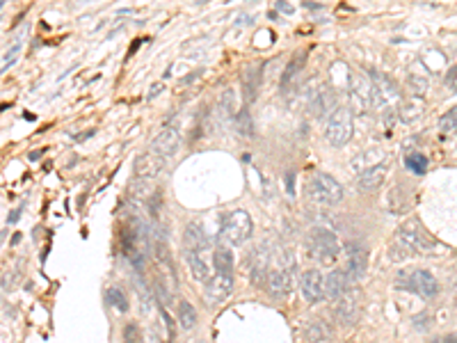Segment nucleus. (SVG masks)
<instances>
[{"label": "nucleus", "mask_w": 457, "mask_h": 343, "mask_svg": "<svg viewBox=\"0 0 457 343\" xmlns=\"http://www.w3.org/2000/svg\"><path fill=\"white\" fill-rule=\"evenodd\" d=\"M295 286V259L290 249H281V252L272 254V266L267 272V295L272 300H286Z\"/></svg>", "instance_id": "obj_1"}, {"label": "nucleus", "mask_w": 457, "mask_h": 343, "mask_svg": "<svg viewBox=\"0 0 457 343\" xmlns=\"http://www.w3.org/2000/svg\"><path fill=\"white\" fill-rule=\"evenodd\" d=\"M251 229H254V222H251V215L247 210L235 208L228 215H224L222 224H219V243H224V247H240L245 245V240H249Z\"/></svg>", "instance_id": "obj_2"}, {"label": "nucleus", "mask_w": 457, "mask_h": 343, "mask_svg": "<svg viewBox=\"0 0 457 343\" xmlns=\"http://www.w3.org/2000/svg\"><path fill=\"white\" fill-rule=\"evenodd\" d=\"M306 249H309V256L313 261L322 263V266H332L338 259V238L334 231H329L325 227H313L309 231V238H306Z\"/></svg>", "instance_id": "obj_3"}, {"label": "nucleus", "mask_w": 457, "mask_h": 343, "mask_svg": "<svg viewBox=\"0 0 457 343\" xmlns=\"http://www.w3.org/2000/svg\"><path fill=\"white\" fill-rule=\"evenodd\" d=\"M306 194L318 206H334L343 199V185L325 172H316L306 183Z\"/></svg>", "instance_id": "obj_4"}, {"label": "nucleus", "mask_w": 457, "mask_h": 343, "mask_svg": "<svg viewBox=\"0 0 457 343\" xmlns=\"http://www.w3.org/2000/svg\"><path fill=\"white\" fill-rule=\"evenodd\" d=\"M398 284L405 286L407 291H414L416 295H421L423 300H435L439 295V282L437 277L432 275L430 270L423 268H414L409 272H400L398 275Z\"/></svg>", "instance_id": "obj_5"}, {"label": "nucleus", "mask_w": 457, "mask_h": 343, "mask_svg": "<svg viewBox=\"0 0 457 343\" xmlns=\"http://www.w3.org/2000/svg\"><path fill=\"white\" fill-rule=\"evenodd\" d=\"M325 137L332 147H345L352 137V112L348 108H336L327 119Z\"/></svg>", "instance_id": "obj_6"}, {"label": "nucleus", "mask_w": 457, "mask_h": 343, "mask_svg": "<svg viewBox=\"0 0 457 343\" xmlns=\"http://www.w3.org/2000/svg\"><path fill=\"white\" fill-rule=\"evenodd\" d=\"M368 270V249L359 240H350L343 245V272L348 279H361Z\"/></svg>", "instance_id": "obj_7"}, {"label": "nucleus", "mask_w": 457, "mask_h": 343, "mask_svg": "<svg viewBox=\"0 0 457 343\" xmlns=\"http://www.w3.org/2000/svg\"><path fill=\"white\" fill-rule=\"evenodd\" d=\"M396 240L400 245H405L409 252H430L435 247V240H432L428 233L423 231V227L416 220H409L405 224H400L398 233H396Z\"/></svg>", "instance_id": "obj_8"}, {"label": "nucleus", "mask_w": 457, "mask_h": 343, "mask_svg": "<svg viewBox=\"0 0 457 343\" xmlns=\"http://www.w3.org/2000/svg\"><path fill=\"white\" fill-rule=\"evenodd\" d=\"M359 302H361L359 286L350 284L348 291L343 293V298L336 302V309H334L336 321L341 325H345V327H352L359 318Z\"/></svg>", "instance_id": "obj_9"}, {"label": "nucleus", "mask_w": 457, "mask_h": 343, "mask_svg": "<svg viewBox=\"0 0 457 343\" xmlns=\"http://www.w3.org/2000/svg\"><path fill=\"white\" fill-rule=\"evenodd\" d=\"M270 266H272V252H270V247L263 243V245H258L254 252H251V256H249V277H251V284L265 286L267 272H270Z\"/></svg>", "instance_id": "obj_10"}, {"label": "nucleus", "mask_w": 457, "mask_h": 343, "mask_svg": "<svg viewBox=\"0 0 457 343\" xmlns=\"http://www.w3.org/2000/svg\"><path fill=\"white\" fill-rule=\"evenodd\" d=\"M299 288H302V298L309 302V305H316V302L325 300V275L316 268L302 272Z\"/></svg>", "instance_id": "obj_11"}, {"label": "nucleus", "mask_w": 457, "mask_h": 343, "mask_svg": "<svg viewBox=\"0 0 457 343\" xmlns=\"http://www.w3.org/2000/svg\"><path fill=\"white\" fill-rule=\"evenodd\" d=\"M231 288H233V275H217V272H213V277L206 282V302L210 307H219L231 295Z\"/></svg>", "instance_id": "obj_12"}, {"label": "nucleus", "mask_w": 457, "mask_h": 343, "mask_svg": "<svg viewBox=\"0 0 457 343\" xmlns=\"http://www.w3.org/2000/svg\"><path fill=\"white\" fill-rule=\"evenodd\" d=\"M398 99L400 94L393 81H389V78L382 74H375L373 76V106L370 108H387L396 103Z\"/></svg>", "instance_id": "obj_13"}, {"label": "nucleus", "mask_w": 457, "mask_h": 343, "mask_svg": "<svg viewBox=\"0 0 457 343\" xmlns=\"http://www.w3.org/2000/svg\"><path fill=\"white\" fill-rule=\"evenodd\" d=\"M380 165H384V151L380 149V147H370V149L359 151V153L350 160V167H352V172H354L357 176L364 174V172H368V169L380 167Z\"/></svg>", "instance_id": "obj_14"}, {"label": "nucleus", "mask_w": 457, "mask_h": 343, "mask_svg": "<svg viewBox=\"0 0 457 343\" xmlns=\"http://www.w3.org/2000/svg\"><path fill=\"white\" fill-rule=\"evenodd\" d=\"M178 144H181V135H178V131H176V128H172V126H165V128L160 131V133L151 140V151H153V153H158V156H163V158H167V156L176 153Z\"/></svg>", "instance_id": "obj_15"}, {"label": "nucleus", "mask_w": 457, "mask_h": 343, "mask_svg": "<svg viewBox=\"0 0 457 343\" xmlns=\"http://www.w3.org/2000/svg\"><path fill=\"white\" fill-rule=\"evenodd\" d=\"M183 243H185V252H197L203 254L208 249V236L203 231L201 222H188L183 229Z\"/></svg>", "instance_id": "obj_16"}, {"label": "nucleus", "mask_w": 457, "mask_h": 343, "mask_svg": "<svg viewBox=\"0 0 457 343\" xmlns=\"http://www.w3.org/2000/svg\"><path fill=\"white\" fill-rule=\"evenodd\" d=\"M165 167V158L158 153L149 151V153H142L135 158V176L138 178H156L163 172Z\"/></svg>", "instance_id": "obj_17"}, {"label": "nucleus", "mask_w": 457, "mask_h": 343, "mask_svg": "<svg viewBox=\"0 0 457 343\" xmlns=\"http://www.w3.org/2000/svg\"><path fill=\"white\" fill-rule=\"evenodd\" d=\"M309 110L313 112V117H318V119H325V117L329 119V117H332V112L336 110V97H334V92L327 90V87H322L318 94L311 99Z\"/></svg>", "instance_id": "obj_18"}, {"label": "nucleus", "mask_w": 457, "mask_h": 343, "mask_svg": "<svg viewBox=\"0 0 457 343\" xmlns=\"http://www.w3.org/2000/svg\"><path fill=\"white\" fill-rule=\"evenodd\" d=\"M348 288H350V279L343 272V268L341 270H332L325 277V298L327 300L338 302V300L343 298V293L348 291Z\"/></svg>", "instance_id": "obj_19"}, {"label": "nucleus", "mask_w": 457, "mask_h": 343, "mask_svg": "<svg viewBox=\"0 0 457 343\" xmlns=\"http://www.w3.org/2000/svg\"><path fill=\"white\" fill-rule=\"evenodd\" d=\"M384 178H387V167L380 165L375 169L364 172V174H359L357 181H354V188H357L359 192H375L384 183Z\"/></svg>", "instance_id": "obj_20"}, {"label": "nucleus", "mask_w": 457, "mask_h": 343, "mask_svg": "<svg viewBox=\"0 0 457 343\" xmlns=\"http://www.w3.org/2000/svg\"><path fill=\"white\" fill-rule=\"evenodd\" d=\"M185 263H188V270H190L192 279L197 282H208L210 279V268L206 259H203V254H197V252H185Z\"/></svg>", "instance_id": "obj_21"}, {"label": "nucleus", "mask_w": 457, "mask_h": 343, "mask_svg": "<svg viewBox=\"0 0 457 343\" xmlns=\"http://www.w3.org/2000/svg\"><path fill=\"white\" fill-rule=\"evenodd\" d=\"M304 337L309 343H325L332 339V327L322 318H316V321H311L304 327Z\"/></svg>", "instance_id": "obj_22"}, {"label": "nucleus", "mask_w": 457, "mask_h": 343, "mask_svg": "<svg viewBox=\"0 0 457 343\" xmlns=\"http://www.w3.org/2000/svg\"><path fill=\"white\" fill-rule=\"evenodd\" d=\"M213 270L217 272V275H233V254L228 247H217L215 252H213Z\"/></svg>", "instance_id": "obj_23"}, {"label": "nucleus", "mask_w": 457, "mask_h": 343, "mask_svg": "<svg viewBox=\"0 0 457 343\" xmlns=\"http://www.w3.org/2000/svg\"><path fill=\"white\" fill-rule=\"evenodd\" d=\"M304 62H306V53H295V56L290 58V62L286 65V69H283V76H281V90H286L288 85L302 74Z\"/></svg>", "instance_id": "obj_24"}, {"label": "nucleus", "mask_w": 457, "mask_h": 343, "mask_svg": "<svg viewBox=\"0 0 457 343\" xmlns=\"http://www.w3.org/2000/svg\"><path fill=\"white\" fill-rule=\"evenodd\" d=\"M400 122L403 124H414L421 119L423 115V101L421 99H409L405 101L403 106H400Z\"/></svg>", "instance_id": "obj_25"}, {"label": "nucleus", "mask_w": 457, "mask_h": 343, "mask_svg": "<svg viewBox=\"0 0 457 343\" xmlns=\"http://www.w3.org/2000/svg\"><path fill=\"white\" fill-rule=\"evenodd\" d=\"M178 323L183 330H192V327L197 325V311L188 300L178 302Z\"/></svg>", "instance_id": "obj_26"}, {"label": "nucleus", "mask_w": 457, "mask_h": 343, "mask_svg": "<svg viewBox=\"0 0 457 343\" xmlns=\"http://www.w3.org/2000/svg\"><path fill=\"white\" fill-rule=\"evenodd\" d=\"M261 67L251 69V72L245 74V101L251 103V101L256 99V92H258V81H261Z\"/></svg>", "instance_id": "obj_27"}, {"label": "nucleus", "mask_w": 457, "mask_h": 343, "mask_svg": "<svg viewBox=\"0 0 457 343\" xmlns=\"http://www.w3.org/2000/svg\"><path fill=\"white\" fill-rule=\"evenodd\" d=\"M108 302L119 311V314H126V311H128V298H126V293L122 291V288H110Z\"/></svg>", "instance_id": "obj_28"}, {"label": "nucleus", "mask_w": 457, "mask_h": 343, "mask_svg": "<svg viewBox=\"0 0 457 343\" xmlns=\"http://www.w3.org/2000/svg\"><path fill=\"white\" fill-rule=\"evenodd\" d=\"M405 165H407L409 169H412L414 174H423L425 167H428V158H425V156L419 153V151H412V153H407Z\"/></svg>", "instance_id": "obj_29"}, {"label": "nucleus", "mask_w": 457, "mask_h": 343, "mask_svg": "<svg viewBox=\"0 0 457 343\" xmlns=\"http://www.w3.org/2000/svg\"><path fill=\"white\" fill-rule=\"evenodd\" d=\"M135 288L140 291V300H142V314H149L151 311V302H153V298H151V293H149V288H147V284H144V279L142 277H138L135 279Z\"/></svg>", "instance_id": "obj_30"}, {"label": "nucleus", "mask_w": 457, "mask_h": 343, "mask_svg": "<svg viewBox=\"0 0 457 343\" xmlns=\"http://www.w3.org/2000/svg\"><path fill=\"white\" fill-rule=\"evenodd\" d=\"M439 128L444 131V133H455V131H457V106L451 108V110H448L446 115H441Z\"/></svg>", "instance_id": "obj_31"}, {"label": "nucleus", "mask_w": 457, "mask_h": 343, "mask_svg": "<svg viewBox=\"0 0 457 343\" xmlns=\"http://www.w3.org/2000/svg\"><path fill=\"white\" fill-rule=\"evenodd\" d=\"M124 343H142V334L138 323H128L124 327Z\"/></svg>", "instance_id": "obj_32"}, {"label": "nucleus", "mask_w": 457, "mask_h": 343, "mask_svg": "<svg viewBox=\"0 0 457 343\" xmlns=\"http://www.w3.org/2000/svg\"><path fill=\"white\" fill-rule=\"evenodd\" d=\"M19 51H21V39H17V44H14L12 49L3 56V72H7V69H10V67L14 65V62H17Z\"/></svg>", "instance_id": "obj_33"}, {"label": "nucleus", "mask_w": 457, "mask_h": 343, "mask_svg": "<svg viewBox=\"0 0 457 343\" xmlns=\"http://www.w3.org/2000/svg\"><path fill=\"white\" fill-rule=\"evenodd\" d=\"M153 293H156V300L163 302V305H167V302H169V293H167V288H165L160 277L153 279Z\"/></svg>", "instance_id": "obj_34"}, {"label": "nucleus", "mask_w": 457, "mask_h": 343, "mask_svg": "<svg viewBox=\"0 0 457 343\" xmlns=\"http://www.w3.org/2000/svg\"><path fill=\"white\" fill-rule=\"evenodd\" d=\"M147 192H149V181H147V178H138V183L131 185V194H133V197L142 199Z\"/></svg>", "instance_id": "obj_35"}, {"label": "nucleus", "mask_w": 457, "mask_h": 343, "mask_svg": "<svg viewBox=\"0 0 457 343\" xmlns=\"http://www.w3.org/2000/svg\"><path fill=\"white\" fill-rule=\"evenodd\" d=\"M149 210H151L153 217L158 215V210H160V194L158 192L151 194V199H149Z\"/></svg>", "instance_id": "obj_36"}, {"label": "nucleus", "mask_w": 457, "mask_h": 343, "mask_svg": "<svg viewBox=\"0 0 457 343\" xmlns=\"http://www.w3.org/2000/svg\"><path fill=\"white\" fill-rule=\"evenodd\" d=\"M19 215H21V208H17V210H12L10 215H7V222H17L19 220Z\"/></svg>", "instance_id": "obj_37"}, {"label": "nucleus", "mask_w": 457, "mask_h": 343, "mask_svg": "<svg viewBox=\"0 0 457 343\" xmlns=\"http://www.w3.org/2000/svg\"><path fill=\"white\" fill-rule=\"evenodd\" d=\"M142 343H158V334H156V330H151V334H149Z\"/></svg>", "instance_id": "obj_38"}, {"label": "nucleus", "mask_w": 457, "mask_h": 343, "mask_svg": "<svg viewBox=\"0 0 457 343\" xmlns=\"http://www.w3.org/2000/svg\"><path fill=\"white\" fill-rule=\"evenodd\" d=\"M277 10L286 12V14H290V12H293V7H290V5H283V3H277Z\"/></svg>", "instance_id": "obj_39"}, {"label": "nucleus", "mask_w": 457, "mask_h": 343, "mask_svg": "<svg viewBox=\"0 0 457 343\" xmlns=\"http://www.w3.org/2000/svg\"><path fill=\"white\" fill-rule=\"evenodd\" d=\"M441 343H457V334H451V337H446Z\"/></svg>", "instance_id": "obj_40"}, {"label": "nucleus", "mask_w": 457, "mask_h": 343, "mask_svg": "<svg viewBox=\"0 0 457 343\" xmlns=\"http://www.w3.org/2000/svg\"><path fill=\"white\" fill-rule=\"evenodd\" d=\"M304 7H309V10H320L322 5H318V3H304Z\"/></svg>", "instance_id": "obj_41"}, {"label": "nucleus", "mask_w": 457, "mask_h": 343, "mask_svg": "<svg viewBox=\"0 0 457 343\" xmlns=\"http://www.w3.org/2000/svg\"><path fill=\"white\" fill-rule=\"evenodd\" d=\"M160 92V85H156V87H151V97H156Z\"/></svg>", "instance_id": "obj_42"}, {"label": "nucleus", "mask_w": 457, "mask_h": 343, "mask_svg": "<svg viewBox=\"0 0 457 343\" xmlns=\"http://www.w3.org/2000/svg\"><path fill=\"white\" fill-rule=\"evenodd\" d=\"M432 343H437V341H432Z\"/></svg>", "instance_id": "obj_43"}]
</instances>
